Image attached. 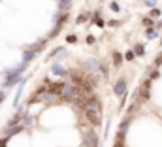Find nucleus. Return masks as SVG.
<instances>
[{"instance_id":"nucleus-1","label":"nucleus","mask_w":162,"mask_h":147,"mask_svg":"<svg viewBox=\"0 0 162 147\" xmlns=\"http://www.w3.org/2000/svg\"><path fill=\"white\" fill-rule=\"evenodd\" d=\"M25 66H27V62H23L21 66H17L15 70H10V72L6 74V81H4V87H6V89H8V87H11L13 83H17V81H19V76L23 74Z\"/></svg>"},{"instance_id":"nucleus-2","label":"nucleus","mask_w":162,"mask_h":147,"mask_svg":"<svg viewBox=\"0 0 162 147\" xmlns=\"http://www.w3.org/2000/svg\"><path fill=\"white\" fill-rule=\"evenodd\" d=\"M85 115H87L89 122H90V125H94V127H98L100 122H102V117H100V106H89V108H85Z\"/></svg>"},{"instance_id":"nucleus-3","label":"nucleus","mask_w":162,"mask_h":147,"mask_svg":"<svg viewBox=\"0 0 162 147\" xmlns=\"http://www.w3.org/2000/svg\"><path fill=\"white\" fill-rule=\"evenodd\" d=\"M113 92L117 94V96L126 94V81L125 79H117V81H115V85H113Z\"/></svg>"},{"instance_id":"nucleus-4","label":"nucleus","mask_w":162,"mask_h":147,"mask_svg":"<svg viewBox=\"0 0 162 147\" xmlns=\"http://www.w3.org/2000/svg\"><path fill=\"white\" fill-rule=\"evenodd\" d=\"M81 66L85 68V72H87V74H94V72H96V70L100 68V64H98L96 60H85V62H83Z\"/></svg>"},{"instance_id":"nucleus-5","label":"nucleus","mask_w":162,"mask_h":147,"mask_svg":"<svg viewBox=\"0 0 162 147\" xmlns=\"http://www.w3.org/2000/svg\"><path fill=\"white\" fill-rule=\"evenodd\" d=\"M85 143L87 147H98V136L92 130H89V136H85Z\"/></svg>"},{"instance_id":"nucleus-6","label":"nucleus","mask_w":162,"mask_h":147,"mask_svg":"<svg viewBox=\"0 0 162 147\" xmlns=\"http://www.w3.org/2000/svg\"><path fill=\"white\" fill-rule=\"evenodd\" d=\"M62 89H64V83H51V85L47 87V91H49L51 94H55L57 98H60V92H62Z\"/></svg>"},{"instance_id":"nucleus-7","label":"nucleus","mask_w":162,"mask_h":147,"mask_svg":"<svg viewBox=\"0 0 162 147\" xmlns=\"http://www.w3.org/2000/svg\"><path fill=\"white\" fill-rule=\"evenodd\" d=\"M36 51H38V49H36V47H32V49H28V51H25V57H23V62H30V60L34 59V55H36Z\"/></svg>"},{"instance_id":"nucleus-8","label":"nucleus","mask_w":162,"mask_h":147,"mask_svg":"<svg viewBox=\"0 0 162 147\" xmlns=\"http://www.w3.org/2000/svg\"><path fill=\"white\" fill-rule=\"evenodd\" d=\"M132 51H134V55H138V57H143V55H145V47H143L142 43H136Z\"/></svg>"},{"instance_id":"nucleus-9","label":"nucleus","mask_w":162,"mask_h":147,"mask_svg":"<svg viewBox=\"0 0 162 147\" xmlns=\"http://www.w3.org/2000/svg\"><path fill=\"white\" fill-rule=\"evenodd\" d=\"M128 127H130V119H125V121L121 122V130H119V134H125V136H126Z\"/></svg>"},{"instance_id":"nucleus-10","label":"nucleus","mask_w":162,"mask_h":147,"mask_svg":"<svg viewBox=\"0 0 162 147\" xmlns=\"http://www.w3.org/2000/svg\"><path fill=\"white\" fill-rule=\"evenodd\" d=\"M53 74H55V76H64L66 72H64V68H62L60 64H55V66H53Z\"/></svg>"},{"instance_id":"nucleus-11","label":"nucleus","mask_w":162,"mask_h":147,"mask_svg":"<svg viewBox=\"0 0 162 147\" xmlns=\"http://www.w3.org/2000/svg\"><path fill=\"white\" fill-rule=\"evenodd\" d=\"M145 34H147V38H149V40H153V38H156V36H158V32H156V30H155L153 27H149Z\"/></svg>"},{"instance_id":"nucleus-12","label":"nucleus","mask_w":162,"mask_h":147,"mask_svg":"<svg viewBox=\"0 0 162 147\" xmlns=\"http://www.w3.org/2000/svg\"><path fill=\"white\" fill-rule=\"evenodd\" d=\"M21 92H23V81L19 83V89H17V94H15V100H13V104H15V106L19 104V98H21Z\"/></svg>"},{"instance_id":"nucleus-13","label":"nucleus","mask_w":162,"mask_h":147,"mask_svg":"<svg viewBox=\"0 0 162 147\" xmlns=\"http://www.w3.org/2000/svg\"><path fill=\"white\" fill-rule=\"evenodd\" d=\"M85 21H89V13H81V15L76 19V23H77V24H83Z\"/></svg>"},{"instance_id":"nucleus-14","label":"nucleus","mask_w":162,"mask_h":147,"mask_svg":"<svg viewBox=\"0 0 162 147\" xmlns=\"http://www.w3.org/2000/svg\"><path fill=\"white\" fill-rule=\"evenodd\" d=\"M121 62H123V57H121L119 53H113V64H115V66H119Z\"/></svg>"},{"instance_id":"nucleus-15","label":"nucleus","mask_w":162,"mask_h":147,"mask_svg":"<svg viewBox=\"0 0 162 147\" xmlns=\"http://www.w3.org/2000/svg\"><path fill=\"white\" fill-rule=\"evenodd\" d=\"M160 13H162V11H160L156 6H155V8H151V11H149V17H160Z\"/></svg>"},{"instance_id":"nucleus-16","label":"nucleus","mask_w":162,"mask_h":147,"mask_svg":"<svg viewBox=\"0 0 162 147\" xmlns=\"http://www.w3.org/2000/svg\"><path fill=\"white\" fill-rule=\"evenodd\" d=\"M66 42H68V43H76V42H77V36H76V34H68V36H66Z\"/></svg>"},{"instance_id":"nucleus-17","label":"nucleus","mask_w":162,"mask_h":147,"mask_svg":"<svg viewBox=\"0 0 162 147\" xmlns=\"http://www.w3.org/2000/svg\"><path fill=\"white\" fill-rule=\"evenodd\" d=\"M143 24H145L147 29H149V27H153V24H155V23H153V17H143Z\"/></svg>"},{"instance_id":"nucleus-18","label":"nucleus","mask_w":162,"mask_h":147,"mask_svg":"<svg viewBox=\"0 0 162 147\" xmlns=\"http://www.w3.org/2000/svg\"><path fill=\"white\" fill-rule=\"evenodd\" d=\"M143 85H145V87H143V91H147V87L151 85V81H145ZM147 98H149V94H147V92H143V100H147Z\"/></svg>"},{"instance_id":"nucleus-19","label":"nucleus","mask_w":162,"mask_h":147,"mask_svg":"<svg viewBox=\"0 0 162 147\" xmlns=\"http://www.w3.org/2000/svg\"><path fill=\"white\" fill-rule=\"evenodd\" d=\"M109 6H111V11H119V10H121V6H119L117 2H111Z\"/></svg>"},{"instance_id":"nucleus-20","label":"nucleus","mask_w":162,"mask_h":147,"mask_svg":"<svg viewBox=\"0 0 162 147\" xmlns=\"http://www.w3.org/2000/svg\"><path fill=\"white\" fill-rule=\"evenodd\" d=\"M143 2H145L149 8H155V6H156V0H143Z\"/></svg>"},{"instance_id":"nucleus-21","label":"nucleus","mask_w":162,"mask_h":147,"mask_svg":"<svg viewBox=\"0 0 162 147\" xmlns=\"http://www.w3.org/2000/svg\"><path fill=\"white\" fill-rule=\"evenodd\" d=\"M134 57H136V55H134V51H132V49H130V51L126 53V57H125V59H126V60H132Z\"/></svg>"},{"instance_id":"nucleus-22","label":"nucleus","mask_w":162,"mask_h":147,"mask_svg":"<svg viewBox=\"0 0 162 147\" xmlns=\"http://www.w3.org/2000/svg\"><path fill=\"white\" fill-rule=\"evenodd\" d=\"M94 42H96V38H94V36H90V34L87 36V43H90V45H92Z\"/></svg>"},{"instance_id":"nucleus-23","label":"nucleus","mask_w":162,"mask_h":147,"mask_svg":"<svg viewBox=\"0 0 162 147\" xmlns=\"http://www.w3.org/2000/svg\"><path fill=\"white\" fill-rule=\"evenodd\" d=\"M8 140H10L8 136H4L2 140H0V147H6V143H8Z\"/></svg>"},{"instance_id":"nucleus-24","label":"nucleus","mask_w":162,"mask_h":147,"mask_svg":"<svg viewBox=\"0 0 162 147\" xmlns=\"http://www.w3.org/2000/svg\"><path fill=\"white\" fill-rule=\"evenodd\" d=\"M109 27H119V21H109Z\"/></svg>"},{"instance_id":"nucleus-25","label":"nucleus","mask_w":162,"mask_h":147,"mask_svg":"<svg viewBox=\"0 0 162 147\" xmlns=\"http://www.w3.org/2000/svg\"><path fill=\"white\" fill-rule=\"evenodd\" d=\"M158 64H162V55H160V57L156 59V60H155V66H158Z\"/></svg>"},{"instance_id":"nucleus-26","label":"nucleus","mask_w":162,"mask_h":147,"mask_svg":"<svg viewBox=\"0 0 162 147\" xmlns=\"http://www.w3.org/2000/svg\"><path fill=\"white\" fill-rule=\"evenodd\" d=\"M2 98H4V91H0V102H2Z\"/></svg>"}]
</instances>
